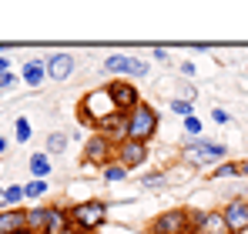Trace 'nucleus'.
Listing matches in <instances>:
<instances>
[{
	"label": "nucleus",
	"mask_w": 248,
	"mask_h": 234,
	"mask_svg": "<svg viewBox=\"0 0 248 234\" xmlns=\"http://www.w3.org/2000/svg\"><path fill=\"white\" fill-rule=\"evenodd\" d=\"M14 84H17V74H14V71H7V74H0V90H10Z\"/></svg>",
	"instance_id": "nucleus-28"
},
{
	"label": "nucleus",
	"mask_w": 248,
	"mask_h": 234,
	"mask_svg": "<svg viewBox=\"0 0 248 234\" xmlns=\"http://www.w3.org/2000/svg\"><path fill=\"white\" fill-rule=\"evenodd\" d=\"M47 231V207H31L27 211V234H44Z\"/></svg>",
	"instance_id": "nucleus-17"
},
{
	"label": "nucleus",
	"mask_w": 248,
	"mask_h": 234,
	"mask_svg": "<svg viewBox=\"0 0 248 234\" xmlns=\"http://www.w3.org/2000/svg\"><path fill=\"white\" fill-rule=\"evenodd\" d=\"M151 234H191V207H171L151 221Z\"/></svg>",
	"instance_id": "nucleus-5"
},
{
	"label": "nucleus",
	"mask_w": 248,
	"mask_h": 234,
	"mask_svg": "<svg viewBox=\"0 0 248 234\" xmlns=\"http://www.w3.org/2000/svg\"><path fill=\"white\" fill-rule=\"evenodd\" d=\"M121 177H127V171H124V167L118 164V161L104 167V181H121Z\"/></svg>",
	"instance_id": "nucleus-26"
},
{
	"label": "nucleus",
	"mask_w": 248,
	"mask_h": 234,
	"mask_svg": "<svg viewBox=\"0 0 248 234\" xmlns=\"http://www.w3.org/2000/svg\"><path fill=\"white\" fill-rule=\"evenodd\" d=\"M114 114H118V107H114L108 87H94V90H87L81 101H78V120L81 124L97 127V124H104L108 117H114Z\"/></svg>",
	"instance_id": "nucleus-1"
},
{
	"label": "nucleus",
	"mask_w": 248,
	"mask_h": 234,
	"mask_svg": "<svg viewBox=\"0 0 248 234\" xmlns=\"http://www.w3.org/2000/svg\"><path fill=\"white\" fill-rule=\"evenodd\" d=\"M191 234H232L221 211H198L191 207Z\"/></svg>",
	"instance_id": "nucleus-8"
},
{
	"label": "nucleus",
	"mask_w": 248,
	"mask_h": 234,
	"mask_svg": "<svg viewBox=\"0 0 248 234\" xmlns=\"http://www.w3.org/2000/svg\"><path fill=\"white\" fill-rule=\"evenodd\" d=\"M14 137L24 144V141H31V120L27 117H17V124H14Z\"/></svg>",
	"instance_id": "nucleus-25"
},
{
	"label": "nucleus",
	"mask_w": 248,
	"mask_h": 234,
	"mask_svg": "<svg viewBox=\"0 0 248 234\" xmlns=\"http://www.w3.org/2000/svg\"><path fill=\"white\" fill-rule=\"evenodd\" d=\"M185 134H188L191 141H198V134H202V120H198V117H188V120H185Z\"/></svg>",
	"instance_id": "nucleus-27"
},
{
	"label": "nucleus",
	"mask_w": 248,
	"mask_h": 234,
	"mask_svg": "<svg viewBox=\"0 0 248 234\" xmlns=\"http://www.w3.org/2000/svg\"><path fill=\"white\" fill-rule=\"evenodd\" d=\"M114 161L131 174L134 167H141V164L148 161V144H141V141H124V144L114 147Z\"/></svg>",
	"instance_id": "nucleus-9"
},
{
	"label": "nucleus",
	"mask_w": 248,
	"mask_h": 234,
	"mask_svg": "<svg viewBox=\"0 0 248 234\" xmlns=\"http://www.w3.org/2000/svg\"><path fill=\"white\" fill-rule=\"evenodd\" d=\"M242 174H248V161H242Z\"/></svg>",
	"instance_id": "nucleus-34"
},
{
	"label": "nucleus",
	"mask_w": 248,
	"mask_h": 234,
	"mask_svg": "<svg viewBox=\"0 0 248 234\" xmlns=\"http://www.w3.org/2000/svg\"><path fill=\"white\" fill-rule=\"evenodd\" d=\"M141 184H144V191H161V188L168 184V174H161V171H155V174H148V177H144Z\"/></svg>",
	"instance_id": "nucleus-21"
},
{
	"label": "nucleus",
	"mask_w": 248,
	"mask_h": 234,
	"mask_svg": "<svg viewBox=\"0 0 248 234\" xmlns=\"http://www.w3.org/2000/svg\"><path fill=\"white\" fill-rule=\"evenodd\" d=\"M181 157L191 167H211L215 171L228 157V147L225 144H211V141H181Z\"/></svg>",
	"instance_id": "nucleus-2"
},
{
	"label": "nucleus",
	"mask_w": 248,
	"mask_h": 234,
	"mask_svg": "<svg viewBox=\"0 0 248 234\" xmlns=\"http://www.w3.org/2000/svg\"><path fill=\"white\" fill-rule=\"evenodd\" d=\"M3 151H7V141H3V137H0V154H3Z\"/></svg>",
	"instance_id": "nucleus-33"
},
{
	"label": "nucleus",
	"mask_w": 248,
	"mask_h": 234,
	"mask_svg": "<svg viewBox=\"0 0 248 234\" xmlns=\"http://www.w3.org/2000/svg\"><path fill=\"white\" fill-rule=\"evenodd\" d=\"M111 147H118V144H124L127 141V114H114V117H108L104 124H97L94 127Z\"/></svg>",
	"instance_id": "nucleus-12"
},
{
	"label": "nucleus",
	"mask_w": 248,
	"mask_h": 234,
	"mask_svg": "<svg viewBox=\"0 0 248 234\" xmlns=\"http://www.w3.org/2000/svg\"><path fill=\"white\" fill-rule=\"evenodd\" d=\"M20 80H24L27 87H41L44 80H47V64H44V60H27Z\"/></svg>",
	"instance_id": "nucleus-16"
},
{
	"label": "nucleus",
	"mask_w": 248,
	"mask_h": 234,
	"mask_svg": "<svg viewBox=\"0 0 248 234\" xmlns=\"http://www.w3.org/2000/svg\"><path fill=\"white\" fill-rule=\"evenodd\" d=\"M67 228H71L67 207H64V204H50V207H47V231L44 234H64Z\"/></svg>",
	"instance_id": "nucleus-15"
},
{
	"label": "nucleus",
	"mask_w": 248,
	"mask_h": 234,
	"mask_svg": "<svg viewBox=\"0 0 248 234\" xmlns=\"http://www.w3.org/2000/svg\"><path fill=\"white\" fill-rule=\"evenodd\" d=\"M81 157H84L87 167H101V171H104L108 164H114V147H111L101 134H91L87 144H84V154Z\"/></svg>",
	"instance_id": "nucleus-6"
},
{
	"label": "nucleus",
	"mask_w": 248,
	"mask_h": 234,
	"mask_svg": "<svg viewBox=\"0 0 248 234\" xmlns=\"http://www.w3.org/2000/svg\"><path fill=\"white\" fill-rule=\"evenodd\" d=\"M47 188H50L47 181H37V177H34L31 184H24V197H44V194H47Z\"/></svg>",
	"instance_id": "nucleus-23"
},
{
	"label": "nucleus",
	"mask_w": 248,
	"mask_h": 234,
	"mask_svg": "<svg viewBox=\"0 0 248 234\" xmlns=\"http://www.w3.org/2000/svg\"><path fill=\"white\" fill-rule=\"evenodd\" d=\"M171 111L188 120V117H195V104H191V101H185V97H178V101H171Z\"/></svg>",
	"instance_id": "nucleus-24"
},
{
	"label": "nucleus",
	"mask_w": 248,
	"mask_h": 234,
	"mask_svg": "<svg viewBox=\"0 0 248 234\" xmlns=\"http://www.w3.org/2000/svg\"><path fill=\"white\" fill-rule=\"evenodd\" d=\"M0 207H3V191H0Z\"/></svg>",
	"instance_id": "nucleus-35"
},
{
	"label": "nucleus",
	"mask_w": 248,
	"mask_h": 234,
	"mask_svg": "<svg viewBox=\"0 0 248 234\" xmlns=\"http://www.w3.org/2000/svg\"><path fill=\"white\" fill-rule=\"evenodd\" d=\"M67 214H71V224H74V228L94 231V228H101V224L108 221V204L97 201V197H91V201H81V204L67 207Z\"/></svg>",
	"instance_id": "nucleus-4"
},
{
	"label": "nucleus",
	"mask_w": 248,
	"mask_h": 234,
	"mask_svg": "<svg viewBox=\"0 0 248 234\" xmlns=\"http://www.w3.org/2000/svg\"><path fill=\"white\" fill-rule=\"evenodd\" d=\"M211 117H215V120H218V124H228V120H232V117L225 114V111H211Z\"/></svg>",
	"instance_id": "nucleus-29"
},
{
	"label": "nucleus",
	"mask_w": 248,
	"mask_h": 234,
	"mask_svg": "<svg viewBox=\"0 0 248 234\" xmlns=\"http://www.w3.org/2000/svg\"><path fill=\"white\" fill-rule=\"evenodd\" d=\"M158 111L151 107V104H138L131 114H127V141H141V144H148L155 134H158Z\"/></svg>",
	"instance_id": "nucleus-3"
},
{
	"label": "nucleus",
	"mask_w": 248,
	"mask_h": 234,
	"mask_svg": "<svg viewBox=\"0 0 248 234\" xmlns=\"http://www.w3.org/2000/svg\"><path fill=\"white\" fill-rule=\"evenodd\" d=\"M104 71L108 74H127V77H144L148 74V64L138 60V57H124V54H114L104 60Z\"/></svg>",
	"instance_id": "nucleus-11"
},
{
	"label": "nucleus",
	"mask_w": 248,
	"mask_h": 234,
	"mask_svg": "<svg viewBox=\"0 0 248 234\" xmlns=\"http://www.w3.org/2000/svg\"><path fill=\"white\" fill-rule=\"evenodd\" d=\"M47 151H50V154H64V151H67V134L50 131V134H47Z\"/></svg>",
	"instance_id": "nucleus-20"
},
{
	"label": "nucleus",
	"mask_w": 248,
	"mask_h": 234,
	"mask_svg": "<svg viewBox=\"0 0 248 234\" xmlns=\"http://www.w3.org/2000/svg\"><path fill=\"white\" fill-rule=\"evenodd\" d=\"M108 94H111L118 114H131V111L141 104V94H138V87H134L131 80H121V77L111 80V84H108Z\"/></svg>",
	"instance_id": "nucleus-7"
},
{
	"label": "nucleus",
	"mask_w": 248,
	"mask_h": 234,
	"mask_svg": "<svg viewBox=\"0 0 248 234\" xmlns=\"http://www.w3.org/2000/svg\"><path fill=\"white\" fill-rule=\"evenodd\" d=\"M221 214H225V224H228L232 234H245L248 231V201L245 197H232V201L221 207Z\"/></svg>",
	"instance_id": "nucleus-10"
},
{
	"label": "nucleus",
	"mask_w": 248,
	"mask_h": 234,
	"mask_svg": "<svg viewBox=\"0 0 248 234\" xmlns=\"http://www.w3.org/2000/svg\"><path fill=\"white\" fill-rule=\"evenodd\" d=\"M151 54H155V60H168V50H165V47H158V50H151Z\"/></svg>",
	"instance_id": "nucleus-30"
},
{
	"label": "nucleus",
	"mask_w": 248,
	"mask_h": 234,
	"mask_svg": "<svg viewBox=\"0 0 248 234\" xmlns=\"http://www.w3.org/2000/svg\"><path fill=\"white\" fill-rule=\"evenodd\" d=\"M10 67H7V57H0V74H7Z\"/></svg>",
	"instance_id": "nucleus-31"
},
{
	"label": "nucleus",
	"mask_w": 248,
	"mask_h": 234,
	"mask_svg": "<svg viewBox=\"0 0 248 234\" xmlns=\"http://www.w3.org/2000/svg\"><path fill=\"white\" fill-rule=\"evenodd\" d=\"M238 174H242V164H238V161H221V164L211 171L215 181H221V177H238Z\"/></svg>",
	"instance_id": "nucleus-19"
},
{
	"label": "nucleus",
	"mask_w": 248,
	"mask_h": 234,
	"mask_svg": "<svg viewBox=\"0 0 248 234\" xmlns=\"http://www.w3.org/2000/svg\"><path fill=\"white\" fill-rule=\"evenodd\" d=\"M64 234H87V231H81V228H74V224H71V228H67Z\"/></svg>",
	"instance_id": "nucleus-32"
},
{
	"label": "nucleus",
	"mask_w": 248,
	"mask_h": 234,
	"mask_svg": "<svg viewBox=\"0 0 248 234\" xmlns=\"http://www.w3.org/2000/svg\"><path fill=\"white\" fill-rule=\"evenodd\" d=\"M0 234H27V211L17 207L0 211Z\"/></svg>",
	"instance_id": "nucleus-14"
},
{
	"label": "nucleus",
	"mask_w": 248,
	"mask_h": 234,
	"mask_svg": "<svg viewBox=\"0 0 248 234\" xmlns=\"http://www.w3.org/2000/svg\"><path fill=\"white\" fill-rule=\"evenodd\" d=\"M24 201V184H10V188H3V204H20Z\"/></svg>",
	"instance_id": "nucleus-22"
},
{
	"label": "nucleus",
	"mask_w": 248,
	"mask_h": 234,
	"mask_svg": "<svg viewBox=\"0 0 248 234\" xmlns=\"http://www.w3.org/2000/svg\"><path fill=\"white\" fill-rule=\"evenodd\" d=\"M44 64H47V77L50 80H67L74 74V67H78L74 54H64V50H61V54H50Z\"/></svg>",
	"instance_id": "nucleus-13"
},
{
	"label": "nucleus",
	"mask_w": 248,
	"mask_h": 234,
	"mask_svg": "<svg viewBox=\"0 0 248 234\" xmlns=\"http://www.w3.org/2000/svg\"><path fill=\"white\" fill-rule=\"evenodd\" d=\"M31 174H34L37 181H47V177H50V157L47 154H34L31 157Z\"/></svg>",
	"instance_id": "nucleus-18"
}]
</instances>
